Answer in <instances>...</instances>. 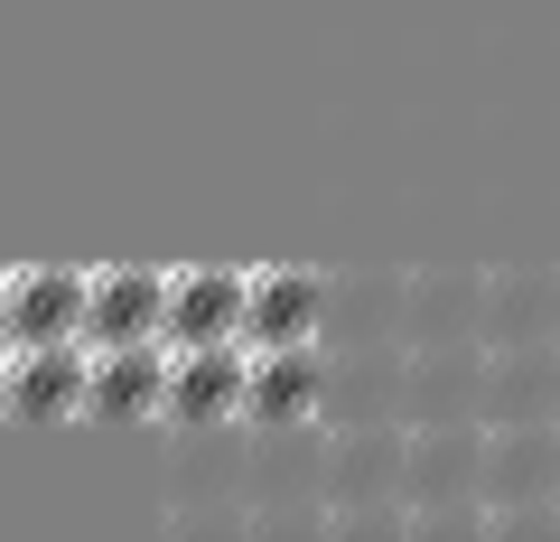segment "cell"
Returning <instances> with one entry per match:
<instances>
[{
    "mask_svg": "<svg viewBox=\"0 0 560 542\" xmlns=\"http://www.w3.org/2000/svg\"><path fill=\"white\" fill-rule=\"evenodd\" d=\"M168 374H178V346H94V393H84V422L103 430H150L168 422Z\"/></svg>",
    "mask_w": 560,
    "mask_h": 542,
    "instance_id": "obj_6",
    "label": "cell"
},
{
    "mask_svg": "<svg viewBox=\"0 0 560 542\" xmlns=\"http://www.w3.org/2000/svg\"><path fill=\"white\" fill-rule=\"evenodd\" d=\"M495 533H560V422H486Z\"/></svg>",
    "mask_w": 560,
    "mask_h": 542,
    "instance_id": "obj_3",
    "label": "cell"
},
{
    "mask_svg": "<svg viewBox=\"0 0 560 542\" xmlns=\"http://www.w3.org/2000/svg\"><path fill=\"white\" fill-rule=\"evenodd\" d=\"M401 496H411V533H495L486 515V422H411V468H401Z\"/></svg>",
    "mask_w": 560,
    "mask_h": 542,
    "instance_id": "obj_2",
    "label": "cell"
},
{
    "mask_svg": "<svg viewBox=\"0 0 560 542\" xmlns=\"http://www.w3.org/2000/svg\"><path fill=\"white\" fill-rule=\"evenodd\" d=\"M243 346H253V356H271V346H327V272L253 262V319H243Z\"/></svg>",
    "mask_w": 560,
    "mask_h": 542,
    "instance_id": "obj_8",
    "label": "cell"
},
{
    "mask_svg": "<svg viewBox=\"0 0 560 542\" xmlns=\"http://www.w3.org/2000/svg\"><path fill=\"white\" fill-rule=\"evenodd\" d=\"M253 402V346H178V374H168V430L187 440H215L224 422H243Z\"/></svg>",
    "mask_w": 560,
    "mask_h": 542,
    "instance_id": "obj_7",
    "label": "cell"
},
{
    "mask_svg": "<svg viewBox=\"0 0 560 542\" xmlns=\"http://www.w3.org/2000/svg\"><path fill=\"white\" fill-rule=\"evenodd\" d=\"M560 337V262H486V346Z\"/></svg>",
    "mask_w": 560,
    "mask_h": 542,
    "instance_id": "obj_14",
    "label": "cell"
},
{
    "mask_svg": "<svg viewBox=\"0 0 560 542\" xmlns=\"http://www.w3.org/2000/svg\"><path fill=\"white\" fill-rule=\"evenodd\" d=\"M401 422H486V337L411 346V383H401Z\"/></svg>",
    "mask_w": 560,
    "mask_h": 542,
    "instance_id": "obj_10",
    "label": "cell"
},
{
    "mask_svg": "<svg viewBox=\"0 0 560 542\" xmlns=\"http://www.w3.org/2000/svg\"><path fill=\"white\" fill-rule=\"evenodd\" d=\"M84 309H94V272H75V262H10V281H0V337L10 346L84 337Z\"/></svg>",
    "mask_w": 560,
    "mask_h": 542,
    "instance_id": "obj_5",
    "label": "cell"
},
{
    "mask_svg": "<svg viewBox=\"0 0 560 542\" xmlns=\"http://www.w3.org/2000/svg\"><path fill=\"white\" fill-rule=\"evenodd\" d=\"M168 281H178V272H150V262H94L84 337H94V346H150V337H168Z\"/></svg>",
    "mask_w": 560,
    "mask_h": 542,
    "instance_id": "obj_11",
    "label": "cell"
},
{
    "mask_svg": "<svg viewBox=\"0 0 560 542\" xmlns=\"http://www.w3.org/2000/svg\"><path fill=\"white\" fill-rule=\"evenodd\" d=\"M84 393H94V337H57V346L0 337V412L10 422H84Z\"/></svg>",
    "mask_w": 560,
    "mask_h": 542,
    "instance_id": "obj_4",
    "label": "cell"
},
{
    "mask_svg": "<svg viewBox=\"0 0 560 542\" xmlns=\"http://www.w3.org/2000/svg\"><path fill=\"white\" fill-rule=\"evenodd\" d=\"M411 422H346L327 430V533L346 542H401L411 533Z\"/></svg>",
    "mask_w": 560,
    "mask_h": 542,
    "instance_id": "obj_1",
    "label": "cell"
},
{
    "mask_svg": "<svg viewBox=\"0 0 560 542\" xmlns=\"http://www.w3.org/2000/svg\"><path fill=\"white\" fill-rule=\"evenodd\" d=\"M318 412H327V346H271V356H253L243 430H300Z\"/></svg>",
    "mask_w": 560,
    "mask_h": 542,
    "instance_id": "obj_13",
    "label": "cell"
},
{
    "mask_svg": "<svg viewBox=\"0 0 560 542\" xmlns=\"http://www.w3.org/2000/svg\"><path fill=\"white\" fill-rule=\"evenodd\" d=\"M486 422H560V337L486 346Z\"/></svg>",
    "mask_w": 560,
    "mask_h": 542,
    "instance_id": "obj_15",
    "label": "cell"
},
{
    "mask_svg": "<svg viewBox=\"0 0 560 542\" xmlns=\"http://www.w3.org/2000/svg\"><path fill=\"white\" fill-rule=\"evenodd\" d=\"M243 319H253V272L178 262V281H168V346H234Z\"/></svg>",
    "mask_w": 560,
    "mask_h": 542,
    "instance_id": "obj_12",
    "label": "cell"
},
{
    "mask_svg": "<svg viewBox=\"0 0 560 542\" xmlns=\"http://www.w3.org/2000/svg\"><path fill=\"white\" fill-rule=\"evenodd\" d=\"M327 337H401V272H327Z\"/></svg>",
    "mask_w": 560,
    "mask_h": 542,
    "instance_id": "obj_16",
    "label": "cell"
},
{
    "mask_svg": "<svg viewBox=\"0 0 560 542\" xmlns=\"http://www.w3.org/2000/svg\"><path fill=\"white\" fill-rule=\"evenodd\" d=\"M401 337L411 346L486 337V272H467V262H411L401 272Z\"/></svg>",
    "mask_w": 560,
    "mask_h": 542,
    "instance_id": "obj_9",
    "label": "cell"
}]
</instances>
